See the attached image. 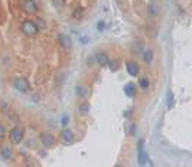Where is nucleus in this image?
<instances>
[{
	"label": "nucleus",
	"mask_w": 192,
	"mask_h": 167,
	"mask_svg": "<svg viewBox=\"0 0 192 167\" xmlns=\"http://www.w3.org/2000/svg\"><path fill=\"white\" fill-rule=\"evenodd\" d=\"M22 9L26 14H36L39 12L38 3L35 0H22Z\"/></svg>",
	"instance_id": "obj_2"
},
{
	"label": "nucleus",
	"mask_w": 192,
	"mask_h": 167,
	"mask_svg": "<svg viewBox=\"0 0 192 167\" xmlns=\"http://www.w3.org/2000/svg\"><path fill=\"white\" fill-rule=\"evenodd\" d=\"M166 105H168V108H172V107H173V94H172V92H168Z\"/></svg>",
	"instance_id": "obj_19"
},
{
	"label": "nucleus",
	"mask_w": 192,
	"mask_h": 167,
	"mask_svg": "<svg viewBox=\"0 0 192 167\" xmlns=\"http://www.w3.org/2000/svg\"><path fill=\"white\" fill-rule=\"evenodd\" d=\"M114 167H124V166H123L121 163H117V164H116V166H114Z\"/></svg>",
	"instance_id": "obj_29"
},
{
	"label": "nucleus",
	"mask_w": 192,
	"mask_h": 167,
	"mask_svg": "<svg viewBox=\"0 0 192 167\" xmlns=\"http://www.w3.org/2000/svg\"><path fill=\"white\" fill-rule=\"evenodd\" d=\"M147 13H149V16H152V17L159 16V13H160L159 6H158L155 2H150V3H149V6H147Z\"/></svg>",
	"instance_id": "obj_13"
},
{
	"label": "nucleus",
	"mask_w": 192,
	"mask_h": 167,
	"mask_svg": "<svg viewBox=\"0 0 192 167\" xmlns=\"http://www.w3.org/2000/svg\"><path fill=\"white\" fill-rule=\"evenodd\" d=\"M68 121H69V117H68V115H64V117H62V120H61V124H62V127H64V128H65V125L68 124Z\"/></svg>",
	"instance_id": "obj_25"
},
{
	"label": "nucleus",
	"mask_w": 192,
	"mask_h": 167,
	"mask_svg": "<svg viewBox=\"0 0 192 167\" xmlns=\"http://www.w3.org/2000/svg\"><path fill=\"white\" fill-rule=\"evenodd\" d=\"M136 124H130V127H129V131H127V134L130 135V137H133V135L136 134Z\"/></svg>",
	"instance_id": "obj_21"
},
{
	"label": "nucleus",
	"mask_w": 192,
	"mask_h": 167,
	"mask_svg": "<svg viewBox=\"0 0 192 167\" xmlns=\"http://www.w3.org/2000/svg\"><path fill=\"white\" fill-rule=\"evenodd\" d=\"M64 2H65V0H53V3H55L56 6H62V5H64Z\"/></svg>",
	"instance_id": "obj_26"
},
{
	"label": "nucleus",
	"mask_w": 192,
	"mask_h": 167,
	"mask_svg": "<svg viewBox=\"0 0 192 167\" xmlns=\"http://www.w3.org/2000/svg\"><path fill=\"white\" fill-rule=\"evenodd\" d=\"M6 135V127L3 124H0V138H3Z\"/></svg>",
	"instance_id": "obj_24"
},
{
	"label": "nucleus",
	"mask_w": 192,
	"mask_h": 167,
	"mask_svg": "<svg viewBox=\"0 0 192 167\" xmlns=\"http://www.w3.org/2000/svg\"><path fill=\"white\" fill-rule=\"evenodd\" d=\"M23 137H25V128H23V127H14V128L10 131V141L13 143V144L22 143Z\"/></svg>",
	"instance_id": "obj_3"
},
{
	"label": "nucleus",
	"mask_w": 192,
	"mask_h": 167,
	"mask_svg": "<svg viewBox=\"0 0 192 167\" xmlns=\"http://www.w3.org/2000/svg\"><path fill=\"white\" fill-rule=\"evenodd\" d=\"M59 45L64 48V49H71L72 48V40H71V38L68 36V35H59Z\"/></svg>",
	"instance_id": "obj_11"
},
{
	"label": "nucleus",
	"mask_w": 192,
	"mask_h": 167,
	"mask_svg": "<svg viewBox=\"0 0 192 167\" xmlns=\"http://www.w3.org/2000/svg\"><path fill=\"white\" fill-rule=\"evenodd\" d=\"M40 140H42V144L48 148H52L55 146V135L51 134V133H40Z\"/></svg>",
	"instance_id": "obj_6"
},
{
	"label": "nucleus",
	"mask_w": 192,
	"mask_h": 167,
	"mask_svg": "<svg viewBox=\"0 0 192 167\" xmlns=\"http://www.w3.org/2000/svg\"><path fill=\"white\" fill-rule=\"evenodd\" d=\"M136 84L133 82H129L126 84V87H124V92H126L127 96H130V98H133V96H136Z\"/></svg>",
	"instance_id": "obj_14"
},
{
	"label": "nucleus",
	"mask_w": 192,
	"mask_h": 167,
	"mask_svg": "<svg viewBox=\"0 0 192 167\" xmlns=\"http://www.w3.org/2000/svg\"><path fill=\"white\" fill-rule=\"evenodd\" d=\"M108 66H110V69H111V72H114V71H117L120 68V62L116 59V61H110L108 62Z\"/></svg>",
	"instance_id": "obj_18"
},
{
	"label": "nucleus",
	"mask_w": 192,
	"mask_h": 167,
	"mask_svg": "<svg viewBox=\"0 0 192 167\" xmlns=\"http://www.w3.org/2000/svg\"><path fill=\"white\" fill-rule=\"evenodd\" d=\"M139 85H140V88H142V90H147V88L150 87V82H149V78L142 77V78L139 79Z\"/></svg>",
	"instance_id": "obj_17"
},
{
	"label": "nucleus",
	"mask_w": 192,
	"mask_h": 167,
	"mask_svg": "<svg viewBox=\"0 0 192 167\" xmlns=\"http://www.w3.org/2000/svg\"><path fill=\"white\" fill-rule=\"evenodd\" d=\"M94 61L98 65H103V66H104V65H108L110 58H108V55H107L106 52H97L95 56H94Z\"/></svg>",
	"instance_id": "obj_10"
},
{
	"label": "nucleus",
	"mask_w": 192,
	"mask_h": 167,
	"mask_svg": "<svg viewBox=\"0 0 192 167\" xmlns=\"http://www.w3.org/2000/svg\"><path fill=\"white\" fill-rule=\"evenodd\" d=\"M124 115H126L127 118H129V117L132 115V111H126V112H124Z\"/></svg>",
	"instance_id": "obj_28"
},
{
	"label": "nucleus",
	"mask_w": 192,
	"mask_h": 167,
	"mask_svg": "<svg viewBox=\"0 0 192 167\" xmlns=\"http://www.w3.org/2000/svg\"><path fill=\"white\" fill-rule=\"evenodd\" d=\"M126 69H127V72H129V75L137 77L139 72H140V66L136 61H127L126 62Z\"/></svg>",
	"instance_id": "obj_7"
},
{
	"label": "nucleus",
	"mask_w": 192,
	"mask_h": 167,
	"mask_svg": "<svg viewBox=\"0 0 192 167\" xmlns=\"http://www.w3.org/2000/svg\"><path fill=\"white\" fill-rule=\"evenodd\" d=\"M35 23H36V26H38V29H45V22H43V20L38 19Z\"/></svg>",
	"instance_id": "obj_23"
},
{
	"label": "nucleus",
	"mask_w": 192,
	"mask_h": 167,
	"mask_svg": "<svg viewBox=\"0 0 192 167\" xmlns=\"http://www.w3.org/2000/svg\"><path fill=\"white\" fill-rule=\"evenodd\" d=\"M75 92H77V95L80 98H88L90 94H91V90L87 85H84V84H78L77 88H75Z\"/></svg>",
	"instance_id": "obj_8"
},
{
	"label": "nucleus",
	"mask_w": 192,
	"mask_h": 167,
	"mask_svg": "<svg viewBox=\"0 0 192 167\" xmlns=\"http://www.w3.org/2000/svg\"><path fill=\"white\" fill-rule=\"evenodd\" d=\"M82 13H84V10H82L81 7H78V9H75V10H74L72 17H74V19H81V17H82Z\"/></svg>",
	"instance_id": "obj_20"
},
{
	"label": "nucleus",
	"mask_w": 192,
	"mask_h": 167,
	"mask_svg": "<svg viewBox=\"0 0 192 167\" xmlns=\"http://www.w3.org/2000/svg\"><path fill=\"white\" fill-rule=\"evenodd\" d=\"M13 87L19 91V92H27V91L30 90V84H29V81L23 77L16 78L14 82H13Z\"/></svg>",
	"instance_id": "obj_5"
},
{
	"label": "nucleus",
	"mask_w": 192,
	"mask_h": 167,
	"mask_svg": "<svg viewBox=\"0 0 192 167\" xmlns=\"http://www.w3.org/2000/svg\"><path fill=\"white\" fill-rule=\"evenodd\" d=\"M143 61H145V64H150L153 61V51L152 49H146L143 52Z\"/></svg>",
	"instance_id": "obj_16"
},
{
	"label": "nucleus",
	"mask_w": 192,
	"mask_h": 167,
	"mask_svg": "<svg viewBox=\"0 0 192 167\" xmlns=\"http://www.w3.org/2000/svg\"><path fill=\"white\" fill-rule=\"evenodd\" d=\"M97 29H98L100 32H103V30H104V29H106V23H104V22H103V20H100L98 23H97Z\"/></svg>",
	"instance_id": "obj_22"
},
{
	"label": "nucleus",
	"mask_w": 192,
	"mask_h": 167,
	"mask_svg": "<svg viewBox=\"0 0 192 167\" xmlns=\"http://www.w3.org/2000/svg\"><path fill=\"white\" fill-rule=\"evenodd\" d=\"M0 154L3 159H6V160H12L13 159V150L12 147H9V146H3V147L0 148Z\"/></svg>",
	"instance_id": "obj_12"
},
{
	"label": "nucleus",
	"mask_w": 192,
	"mask_h": 167,
	"mask_svg": "<svg viewBox=\"0 0 192 167\" xmlns=\"http://www.w3.org/2000/svg\"><path fill=\"white\" fill-rule=\"evenodd\" d=\"M90 109H91V105H90L88 101H84V102H81L78 105V111H80V114H82V115H87L90 112Z\"/></svg>",
	"instance_id": "obj_15"
},
{
	"label": "nucleus",
	"mask_w": 192,
	"mask_h": 167,
	"mask_svg": "<svg viewBox=\"0 0 192 167\" xmlns=\"http://www.w3.org/2000/svg\"><path fill=\"white\" fill-rule=\"evenodd\" d=\"M61 137H62L64 143H66V144H72V143L75 141V135H74L72 130H69V128H64V130H62Z\"/></svg>",
	"instance_id": "obj_9"
},
{
	"label": "nucleus",
	"mask_w": 192,
	"mask_h": 167,
	"mask_svg": "<svg viewBox=\"0 0 192 167\" xmlns=\"http://www.w3.org/2000/svg\"><path fill=\"white\" fill-rule=\"evenodd\" d=\"M20 29H22V32L25 33L26 36H35V35H38V32H39L38 26H36V23L33 20H25L22 23V26H20Z\"/></svg>",
	"instance_id": "obj_1"
},
{
	"label": "nucleus",
	"mask_w": 192,
	"mask_h": 167,
	"mask_svg": "<svg viewBox=\"0 0 192 167\" xmlns=\"http://www.w3.org/2000/svg\"><path fill=\"white\" fill-rule=\"evenodd\" d=\"M80 40L82 42V43H87V42H88V39H87V36H82V38H81Z\"/></svg>",
	"instance_id": "obj_27"
},
{
	"label": "nucleus",
	"mask_w": 192,
	"mask_h": 167,
	"mask_svg": "<svg viewBox=\"0 0 192 167\" xmlns=\"http://www.w3.org/2000/svg\"><path fill=\"white\" fill-rule=\"evenodd\" d=\"M137 150H139V154H137V161H139L140 167H145L146 164H149V156L143 150V140H139V144H137Z\"/></svg>",
	"instance_id": "obj_4"
}]
</instances>
